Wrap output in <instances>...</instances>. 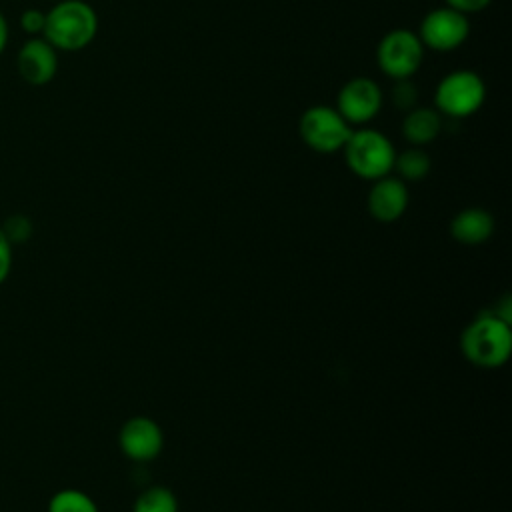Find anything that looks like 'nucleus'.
Instances as JSON below:
<instances>
[{
	"label": "nucleus",
	"mask_w": 512,
	"mask_h": 512,
	"mask_svg": "<svg viewBox=\"0 0 512 512\" xmlns=\"http://www.w3.org/2000/svg\"><path fill=\"white\" fill-rule=\"evenodd\" d=\"M464 358L478 368H500L512 354V328L494 310L480 312L460 336Z\"/></svg>",
	"instance_id": "obj_1"
},
{
	"label": "nucleus",
	"mask_w": 512,
	"mask_h": 512,
	"mask_svg": "<svg viewBox=\"0 0 512 512\" xmlns=\"http://www.w3.org/2000/svg\"><path fill=\"white\" fill-rule=\"evenodd\" d=\"M98 34V14L84 0H60L44 20L42 36L58 52H78Z\"/></svg>",
	"instance_id": "obj_2"
},
{
	"label": "nucleus",
	"mask_w": 512,
	"mask_h": 512,
	"mask_svg": "<svg viewBox=\"0 0 512 512\" xmlns=\"http://www.w3.org/2000/svg\"><path fill=\"white\" fill-rule=\"evenodd\" d=\"M348 170L362 180L388 176L394 166L396 148L392 140L374 128H354L342 148Z\"/></svg>",
	"instance_id": "obj_3"
},
{
	"label": "nucleus",
	"mask_w": 512,
	"mask_h": 512,
	"mask_svg": "<svg viewBox=\"0 0 512 512\" xmlns=\"http://www.w3.org/2000/svg\"><path fill=\"white\" fill-rule=\"evenodd\" d=\"M486 100V84L474 70L460 68L444 74L434 90V108L448 118L462 120L476 114Z\"/></svg>",
	"instance_id": "obj_4"
},
{
	"label": "nucleus",
	"mask_w": 512,
	"mask_h": 512,
	"mask_svg": "<svg viewBox=\"0 0 512 512\" xmlns=\"http://www.w3.org/2000/svg\"><path fill=\"white\" fill-rule=\"evenodd\" d=\"M354 126L328 104H314L298 118V134L302 142L320 154L342 152Z\"/></svg>",
	"instance_id": "obj_5"
},
{
	"label": "nucleus",
	"mask_w": 512,
	"mask_h": 512,
	"mask_svg": "<svg viewBox=\"0 0 512 512\" xmlns=\"http://www.w3.org/2000/svg\"><path fill=\"white\" fill-rule=\"evenodd\" d=\"M424 50L416 30L392 28L376 46V64L392 80L412 78L422 66Z\"/></svg>",
	"instance_id": "obj_6"
},
{
	"label": "nucleus",
	"mask_w": 512,
	"mask_h": 512,
	"mask_svg": "<svg viewBox=\"0 0 512 512\" xmlns=\"http://www.w3.org/2000/svg\"><path fill=\"white\" fill-rule=\"evenodd\" d=\"M416 34L424 48L434 52H452L468 40L470 20L466 14L444 4L424 14Z\"/></svg>",
	"instance_id": "obj_7"
},
{
	"label": "nucleus",
	"mask_w": 512,
	"mask_h": 512,
	"mask_svg": "<svg viewBox=\"0 0 512 512\" xmlns=\"http://www.w3.org/2000/svg\"><path fill=\"white\" fill-rule=\"evenodd\" d=\"M384 104L382 88L376 80L368 76H354L346 80L336 96V110L352 126H362L372 122Z\"/></svg>",
	"instance_id": "obj_8"
},
{
	"label": "nucleus",
	"mask_w": 512,
	"mask_h": 512,
	"mask_svg": "<svg viewBox=\"0 0 512 512\" xmlns=\"http://www.w3.org/2000/svg\"><path fill=\"white\" fill-rule=\"evenodd\" d=\"M118 446L128 460L150 462L164 448V432L160 424L148 416L128 418L118 434Z\"/></svg>",
	"instance_id": "obj_9"
},
{
	"label": "nucleus",
	"mask_w": 512,
	"mask_h": 512,
	"mask_svg": "<svg viewBox=\"0 0 512 512\" xmlns=\"http://www.w3.org/2000/svg\"><path fill=\"white\" fill-rule=\"evenodd\" d=\"M16 70L30 86H44L58 72V50L44 36H30L16 52Z\"/></svg>",
	"instance_id": "obj_10"
},
{
	"label": "nucleus",
	"mask_w": 512,
	"mask_h": 512,
	"mask_svg": "<svg viewBox=\"0 0 512 512\" xmlns=\"http://www.w3.org/2000/svg\"><path fill=\"white\" fill-rule=\"evenodd\" d=\"M410 202L408 186L398 176H382L372 182L366 198L370 216L382 224L396 222L404 216Z\"/></svg>",
	"instance_id": "obj_11"
},
{
	"label": "nucleus",
	"mask_w": 512,
	"mask_h": 512,
	"mask_svg": "<svg viewBox=\"0 0 512 512\" xmlns=\"http://www.w3.org/2000/svg\"><path fill=\"white\" fill-rule=\"evenodd\" d=\"M442 114L434 106H414L404 112L402 136L410 146H428L442 132Z\"/></svg>",
	"instance_id": "obj_12"
},
{
	"label": "nucleus",
	"mask_w": 512,
	"mask_h": 512,
	"mask_svg": "<svg viewBox=\"0 0 512 512\" xmlns=\"http://www.w3.org/2000/svg\"><path fill=\"white\" fill-rule=\"evenodd\" d=\"M494 232V218L488 210L472 206L460 210L450 222V234L456 242L476 246L486 242Z\"/></svg>",
	"instance_id": "obj_13"
},
{
	"label": "nucleus",
	"mask_w": 512,
	"mask_h": 512,
	"mask_svg": "<svg viewBox=\"0 0 512 512\" xmlns=\"http://www.w3.org/2000/svg\"><path fill=\"white\" fill-rule=\"evenodd\" d=\"M432 170V158L422 146H408L394 156L392 172L402 182H420L424 180Z\"/></svg>",
	"instance_id": "obj_14"
},
{
	"label": "nucleus",
	"mask_w": 512,
	"mask_h": 512,
	"mask_svg": "<svg viewBox=\"0 0 512 512\" xmlns=\"http://www.w3.org/2000/svg\"><path fill=\"white\" fill-rule=\"evenodd\" d=\"M46 512H100L92 496L78 488H62L48 500Z\"/></svg>",
	"instance_id": "obj_15"
},
{
	"label": "nucleus",
	"mask_w": 512,
	"mask_h": 512,
	"mask_svg": "<svg viewBox=\"0 0 512 512\" xmlns=\"http://www.w3.org/2000/svg\"><path fill=\"white\" fill-rule=\"evenodd\" d=\"M132 512H178V498L166 486H150L138 494Z\"/></svg>",
	"instance_id": "obj_16"
},
{
	"label": "nucleus",
	"mask_w": 512,
	"mask_h": 512,
	"mask_svg": "<svg viewBox=\"0 0 512 512\" xmlns=\"http://www.w3.org/2000/svg\"><path fill=\"white\" fill-rule=\"evenodd\" d=\"M418 86L410 78L394 80L392 90H390V102L396 110L408 112L410 108L418 106Z\"/></svg>",
	"instance_id": "obj_17"
},
{
	"label": "nucleus",
	"mask_w": 512,
	"mask_h": 512,
	"mask_svg": "<svg viewBox=\"0 0 512 512\" xmlns=\"http://www.w3.org/2000/svg\"><path fill=\"white\" fill-rule=\"evenodd\" d=\"M2 230H4V234L8 236V240H10L12 244H16V242H24V240L30 238V234H32V224H30V220H28L26 216L14 214V216H10V218L6 220V224L2 226Z\"/></svg>",
	"instance_id": "obj_18"
},
{
	"label": "nucleus",
	"mask_w": 512,
	"mask_h": 512,
	"mask_svg": "<svg viewBox=\"0 0 512 512\" xmlns=\"http://www.w3.org/2000/svg\"><path fill=\"white\" fill-rule=\"evenodd\" d=\"M44 20H46V12L36 10V8H28L22 12L20 16V26L28 36H42L44 30Z\"/></svg>",
	"instance_id": "obj_19"
},
{
	"label": "nucleus",
	"mask_w": 512,
	"mask_h": 512,
	"mask_svg": "<svg viewBox=\"0 0 512 512\" xmlns=\"http://www.w3.org/2000/svg\"><path fill=\"white\" fill-rule=\"evenodd\" d=\"M12 242L8 240V236L4 234V230L0 228V286L8 280L10 270H12Z\"/></svg>",
	"instance_id": "obj_20"
},
{
	"label": "nucleus",
	"mask_w": 512,
	"mask_h": 512,
	"mask_svg": "<svg viewBox=\"0 0 512 512\" xmlns=\"http://www.w3.org/2000/svg\"><path fill=\"white\" fill-rule=\"evenodd\" d=\"M492 0H444L446 6L462 12V14H476V12H482L484 8L490 6Z\"/></svg>",
	"instance_id": "obj_21"
},
{
	"label": "nucleus",
	"mask_w": 512,
	"mask_h": 512,
	"mask_svg": "<svg viewBox=\"0 0 512 512\" xmlns=\"http://www.w3.org/2000/svg\"><path fill=\"white\" fill-rule=\"evenodd\" d=\"M8 38H10L8 20H6V16L0 12V54L4 52V48H6V44H8Z\"/></svg>",
	"instance_id": "obj_22"
}]
</instances>
